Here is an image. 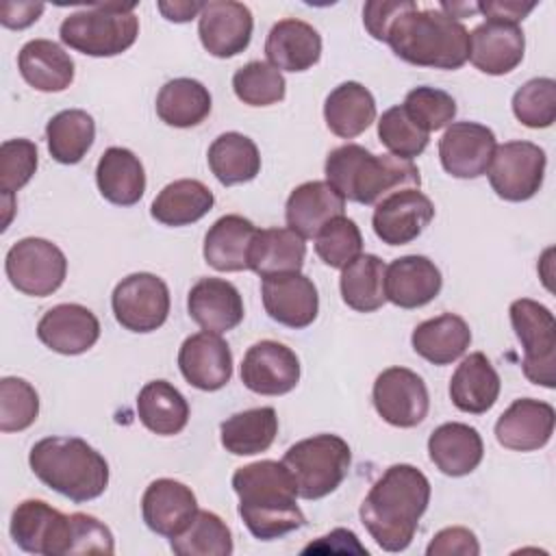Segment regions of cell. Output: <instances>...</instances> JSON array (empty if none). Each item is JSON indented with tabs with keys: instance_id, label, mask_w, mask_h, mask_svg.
Here are the masks:
<instances>
[{
	"instance_id": "cell-1",
	"label": "cell",
	"mask_w": 556,
	"mask_h": 556,
	"mask_svg": "<svg viewBox=\"0 0 556 556\" xmlns=\"http://www.w3.org/2000/svg\"><path fill=\"white\" fill-rule=\"evenodd\" d=\"M430 504V480L408 463L391 465L371 484L358 515L384 552H404L419 528V519Z\"/></svg>"
},
{
	"instance_id": "cell-2",
	"label": "cell",
	"mask_w": 556,
	"mask_h": 556,
	"mask_svg": "<svg viewBox=\"0 0 556 556\" xmlns=\"http://www.w3.org/2000/svg\"><path fill=\"white\" fill-rule=\"evenodd\" d=\"M239 517L258 541L280 539L304 526L295 482L282 460H256L232 473Z\"/></svg>"
},
{
	"instance_id": "cell-3",
	"label": "cell",
	"mask_w": 556,
	"mask_h": 556,
	"mask_svg": "<svg viewBox=\"0 0 556 556\" xmlns=\"http://www.w3.org/2000/svg\"><path fill=\"white\" fill-rule=\"evenodd\" d=\"M326 182L350 202L380 204L384 198L419 189L421 176L413 161L395 154H374L358 143L334 148L326 156Z\"/></svg>"
},
{
	"instance_id": "cell-4",
	"label": "cell",
	"mask_w": 556,
	"mask_h": 556,
	"mask_svg": "<svg viewBox=\"0 0 556 556\" xmlns=\"http://www.w3.org/2000/svg\"><path fill=\"white\" fill-rule=\"evenodd\" d=\"M387 43L417 67L458 70L469 61V30L441 9L415 4L391 24Z\"/></svg>"
},
{
	"instance_id": "cell-5",
	"label": "cell",
	"mask_w": 556,
	"mask_h": 556,
	"mask_svg": "<svg viewBox=\"0 0 556 556\" xmlns=\"http://www.w3.org/2000/svg\"><path fill=\"white\" fill-rule=\"evenodd\" d=\"M33 473L59 495L83 504L109 486V463L80 437L39 439L28 454Z\"/></svg>"
},
{
	"instance_id": "cell-6",
	"label": "cell",
	"mask_w": 556,
	"mask_h": 556,
	"mask_svg": "<svg viewBox=\"0 0 556 556\" xmlns=\"http://www.w3.org/2000/svg\"><path fill=\"white\" fill-rule=\"evenodd\" d=\"M137 2H100L70 13L61 26V41L87 56H117L139 35Z\"/></svg>"
},
{
	"instance_id": "cell-7",
	"label": "cell",
	"mask_w": 556,
	"mask_h": 556,
	"mask_svg": "<svg viewBox=\"0 0 556 556\" xmlns=\"http://www.w3.org/2000/svg\"><path fill=\"white\" fill-rule=\"evenodd\" d=\"M298 497L321 500L339 489L352 463L350 445L337 434H315L293 443L285 456Z\"/></svg>"
},
{
	"instance_id": "cell-8",
	"label": "cell",
	"mask_w": 556,
	"mask_h": 556,
	"mask_svg": "<svg viewBox=\"0 0 556 556\" xmlns=\"http://www.w3.org/2000/svg\"><path fill=\"white\" fill-rule=\"evenodd\" d=\"M513 330L523 348V376L539 387H556V319L554 313L530 298H519L508 308Z\"/></svg>"
},
{
	"instance_id": "cell-9",
	"label": "cell",
	"mask_w": 556,
	"mask_h": 556,
	"mask_svg": "<svg viewBox=\"0 0 556 556\" xmlns=\"http://www.w3.org/2000/svg\"><path fill=\"white\" fill-rule=\"evenodd\" d=\"M4 271L20 293L46 298L63 285L67 258L56 243L41 237H24L9 248Z\"/></svg>"
},
{
	"instance_id": "cell-10",
	"label": "cell",
	"mask_w": 556,
	"mask_h": 556,
	"mask_svg": "<svg viewBox=\"0 0 556 556\" xmlns=\"http://www.w3.org/2000/svg\"><path fill=\"white\" fill-rule=\"evenodd\" d=\"M547 156L532 141L500 143L489 163V182L506 202H526L543 187Z\"/></svg>"
},
{
	"instance_id": "cell-11",
	"label": "cell",
	"mask_w": 556,
	"mask_h": 556,
	"mask_svg": "<svg viewBox=\"0 0 556 556\" xmlns=\"http://www.w3.org/2000/svg\"><path fill=\"white\" fill-rule=\"evenodd\" d=\"M111 308L122 328L130 332H152L167 321L169 289L156 274H128L115 285Z\"/></svg>"
},
{
	"instance_id": "cell-12",
	"label": "cell",
	"mask_w": 556,
	"mask_h": 556,
	"mask_svg": "<svg viewBox=\"0 0 556 556\" xmlns=\"http://www.w3.org/2000/svg\"><path fill=\"white\" fill-rule=\"evenodd\" d=\"M9 532L13 543L28 554L70 556L72 517L43 500L20 502L11 513Z\"/></svg>"
},
{
	"instance_id": "cell-13",
	"label": "cell",
	"mask_w": 556,
	"mask_h": 556,
	"mask_svg": "<svg viewBox=\"0 0 556 556\" xmlns=\"http://www.w3.org/2000/svg\"><path fill=\"white\" fill-rule=\"evenodd\" d=\"M371 400L376 413L395 428L419 426L430 408L424 378L406 367H387L380 371L371 389Z\"/></svg>"
},
{
	"instance_id": "cell-14",
	"label": "cell",
	"mask_w": 556,
	"mask_h": 556,
	"mask_svg": "<svg viewBox=\"0 0 556 556\" xmlns=\"http://www.w3.org/2000/svg\"><path fill=\"white\" fill-rule=\"evenodd\" d=\"M495 148V132L489 126L452 122L439 139V159L450 176L471 180L486 174Z\"/></svg>"
},
{
	"instance_id": "cell-15",
	"label": "cell",
	"mask_w": 556,
	"mask_h": 556,
	"mask_svg": "<svg viewBox=\"0 0 556 556\" xmlns=\"http://www.w3.org/2000/svg\"><path fill=\"white\" fill-rule=\"evenodd\" d=\"M241 382L258 395H285L300 382V358L285 343L263 339L243 354Z\"/></svg>"
},
{
	"instance_id": "cell-16",
	"label": "cell",
	"mask_w": 556,
	"mask_h": 556,
	"mask_svg": "<svg viewBox=\"0 0 556 556\" xmlns=\"http://www.w3.org/2000/svg\"><path fill=\"white\" fill-rule=\"evenodd\" d=\"M252 11L243 2L211 0L198 15V35L204 50L217 59L243 52L252 39Z\"/></svg>"
},
{
	"instance_id": "cell-17",
	"label": "cell",
	"mask_w": 556,
	"mask_h": 556,
	"mask_svg": "<svg viewBox=\"0 0 556 556\" xmlns=\"http://www.w3.org/2000/svg\"><path fill=\"white\" fill-rule=\"evenodd\" d=\"M261 295L265 313L280 326L302 330L317 319V287L302 271L263 278Z\"/></svg>"
},
{
	"instance_id": "cell-18",
	"label": "cell",
	"mask_w": 556,
	"mask_h": 556,
	"mask_svg": "<svg viewBox=\"0 0 556 556\" xmlns=\"http://www.w3.org/2000/svg\"><path fill=\"white\" fill-rule=\"evenodd\" d=\"M434 219L432 200L419 189H406L376 204L371 226L387 245H406L415 241Z\"/></svg>"
},
{
	"instance_id": "cell-19",
	"label": "cell",
	"mask_w": 556,
	"mask_h": 556,
	"mask_svg": "<svg viewBox=\"0 0 556 556\" xmlns=\"http://www.w3.org/2000/svg\"><path fill=\"white\" fill-rule=\"evenodd\" d=\"M182 378L200 391H219L232 378V352L228 343L208 330L187 337L178 350Z\"/></svg>"
},
{
	"instance_id": "cell-20",
	"label": "cell",
	"mask_w": 556,
	"mask_h": 556,
	"mask_svg": "<svg viewBox=\"0 0 556 556\" xmlns=\"http://www.w3.org/2000/svg\"><path fill=\"white\" fill-rule=\"evenodd\" d=\"M554 421L556 413L552 404L534 397H521L497 417L495 439L506 450L534 452L549 443Z\"/></svg>"
},
{
	"instance_id": "cell-21",
	"label": "cell",
	"mask_w": 556,
	"mask_h": 556,
	"mask_svg": "<svg viewBox=\"0 0 556 556\" xmlns=\"http://www.w3.org/2000/svg\"><path fill=\"white\" fill-rule=\"evenodd\" d=\"M37 337L52 352L76 356L96 345L100 339V321L93 311L83 304H56L39 319Z\"/></svg>"
},
{
	"instance_id": "cell-22",
	"label": "cell",
	"mask_w": 556,
	"mask_h": 556,
	"mask_svg": "<svg viewBox=\"0 0 556 556\" xmlns=\"http://www.w3.org/2000/svg\"><path fill=\"white\" fill-rule=\"evenodd\" d=\"M195 513V493L174 478H156L143 491L141 515L154 534L174 539L191 523Z\"/></svg>"
},
{
	"instance_id": "cell-23",
	"label": "cell",
	"mask_w": 556,
	"mask_h": 556,
	"mask_svg": "<svg viewBox=\"0 0 556 556\" xmlns=\"http://www.w3.org/2000/svg\"><path fill=\"white\" fill-rule=\"evenodd\" d=\"M526 52V37L519 24L486 20L469 33V61L489 76L513 72Z\"/></svg>"
},
{
	"instance_id": "cell-24",
	"label": "cell",
	"mask_w": 556,
	"mask_h": 556,
	"mask_svg": "<svg viewBox=\"0 0 556 556\" xmlns=\"http://www.w3.org/2000/svg\"><path fill=\"white\" fill-rule=\"evenodd\" d=\"M443 287L441 269L421 254H406L387 265L384 293L400 308H419L432 302Z\"/></svg>"
},
{
	"instance_id": "cell-25",
	"label": "cell",
	"mask_w": 556,
	"mask_h": 556,
	"mask_svg": "<svg viewBox=\"0 0 556 556\" xmlns=\"http://www.w3.org/2000/svg\"><path fill=\"white\" fill-rule=\"evenodd\" d=\"M189 317L208 332L224 334L243 321L239 289L224 278H200L187 295Z\"/></svg>"
},
{
	"instance_id": "cell-26",
	"label": "cell",
	"mask_w": 556,
	"mask_h": 556,
	"mask_svg": "<svg viewBox=\"0 0 556 556\" xmlns=\"http://www.w3.org/2000/svg\"><path fill=\"white\" fill-rule=\"evenodd\" d=\"M345 200L326 182L308 180L298 185L285 204L287 228L302 239H315L317 232L334 217L343 215Z\"/></svg>"
},
{
	"instance_id": "cell-27",
	"label": "cell",
	"mask_w": 556,
	"mask_h": 556,
	"mask_svg": "<svg viewBox=\"0 0 556 556\" xmlns=\"http://www.w3.org/2000/svg\"><path fill=\"white\" fill-rule=\"evenodd\" d=\"M265 56L280 72H306L321 56V37L308 22L285 17L267 35Z\"/></svg>"
},
{
	"instance_id": "cell-28",
	"label": "cell",
	"mask_w": 556,
	"mask_h": 556,
	"mask_svg": "<svg viewBox=\"0 0 556 556\" xmlns=\"http://www.w3.org/2000/svg\"><path fill=\"white\" fill-rule=\"evenodd\" d=\"M428 456L441 473L460 478L482 463L484 443L473 426L447 421L428 437Z\"/></svg>"
},
{
	"instance_id": "cell-29",
	"label": "cell",
	"mask_w": 556,
	"mask_h": 556,
	"mask_svg": "<svg viewBox=\"0 0 556 556\" xmlns=\"http://www.w3.org/2000/svg\"><path fill=\"white\" fill-rule=\"evenodd\" d=\"M500 376L482 352H471L460 361L450 380L452 404L469 415H482L500 397Z\"/></svg>"
},
{
	"instance_id": "cell-30",
	"label": "cell",
	"mask_w": 556,
	"mask_h": 556,
	"mask_svg": "<svg viewBox=\"0 0 556 556\" xmlns=\"http://www.w3.org/2000/svg\"><path fill=\"white\" fill-rule=\"evenodd\" d=\"M96 185L106 202L132 206L143 198L146 169L132 150L113 146L102 152L96 165Z\"/></svg>"
},
{
	"instance_id": "cell-31",
	"label": "cell",
	"mask_w": 556,
	"mask_h": 556,
	"mask_svg": "<svg viewBox=\"0 0 556 556\" xmlns=\"http://www.w3.org/2000/svg\"><path fill=\"white\" fill-rule=\"evenodd\" d=\"M17 70L22 78L37 91L56 93L72 85L74 61L50 39H30L17 54Z\"/></svg>"
},
{
	"instance_id": "cell-32",
	"label": "cell",
	"mask_w": 556,
	"mask_h": 556,
	"mask_svg": "<svg viewBox=\"0 0 556 556\" xmlns=\"http://www.w3.org/2000/svg\"><path fill=\"white\" fill-rule=\"evenodd\" d=\"M306 258L304 239L291 228H263L256 230L248 250V269L261 278L295 274Z\"/></svg>"
},
{
	"instance_id": "cell-33",
	"label": "cell",
	"mask_w": 556,
	"mask_h": 556,
	"mask_svg": "<svg viewBox=\"0 0 556 556\" xmlns=\"http://www.w3.org/2000/svg\"><path fill=\"white\" fill-rule=\"evenodd\" d=\"M410 343L413 350L428 363L450 365L467 352L471 343V330L460 315L443 313L417 324L410 334Z\"/></svg>"
},
{
	"instance_id": "cell-34",
	"label": "cell",
	"mask_w": 556,
	"mask_h": 556,
	"mask_svg": "<svg viewBox=\"0 0 556 556\" xmlns=\"http://www.w3.org/2000/svg\"><path fill=\"white\" fill-rule=\"evenodd\" d=\"M324 119L332 135L354 139L374 124L376 100L365 85L356 80L341 83L326 96Z\"/></svg>"
},
{
	"instance_id": "cell-35",
	"label": "cell",
	"mask_w": 556,
	"mask_h": 556,
	"mask_svg": "<svg viewBox=\"0 0 556 556\" xmlns=\"http://www.w3.org/2000/svg\"><path fill=\"white\" fill-rule=\"evenodd\" d=\"M256 230L258 228L243 215L230 213L219 217L204 237V261L217 271L248 269V250Z\"/></svg>"
},
{
	"instance_id": "cell-36",
	"label": "cell",
	"mask_w": 556,
	"mask_h": 556,
	"mask_svg": "<svg viewBox=\"0 0 556 556\" xmlns=\"http://www.w3.org/2000/svg\"><path fill=\"white\" fill-rule=\"evenodd\" d=\"M213 204L215 195L204 182L195 178H180L159 191L152 200L150 215L163 226H189L202 219Z\"/></svg>"
},
{
	"instance_id": "cell-37",
	"label": "cell",
	"mask_w": 556,
	"mask_h": 556,
	"mask_svg": "<svg viewBox=\"0 0 556 556\" xmlns=\"http://www.w3.org/2000/svg\"><path fill=\"white\" fill-rule=\"evenodd\" d=\"M137 415L150 432L174 437L189 421V404L172 382L150 380L137 395Z\"/></svg>"
},
{
	"instance_id": "cell-38",
	"label": "cell",
	"mask_w": 556,
	"mask_h": 556,
	"mask_svg": "<svg viewBox=\"0 0 556 556\" xmlns=\"http://www.w3.org/2000/svg\"><path fill=\"white\" fill-rule=\"evenodd\" d=\"M278 434V415L271 406L248 408L230 415L219 426V439L226 452L235 456H254L267 452Z\"/></svg>"
},
{
	"instance_id": "cell-39",
	"label": "cell",
	"mask_w": 556,
	"mask_h": 556,
	"mask_svg": "<svg viewBox=\"0 0 556 556\" xmlns=\"http://www.w3.org/2000/svg\"><path fill=\"white\" fill-rule=\"evenodd\" d=\"M208 167L213 176L224 185H241L256 178L261 172V154L256 143L241 132H222L208 146Z\"/></svg>"
},
{
	"instance_id": "cell-40",
	"label": "cell",
	"mask_w": 556,
	"mask_h": 556,
	"mask_svg": "<svg viewBox=\"0 0 556 556\" xmlns=\"http://www.w3.org/2000/svg\"><path fill=\"white\" fill-rule=\"evenodd\" d=\"M211 113V93L195 78L167 80L156 96V115L174 128L202 124Z\"/></svg>"
},
{
	"instance_id": "cell-41",
	"label": "cell",
	"mask_w": 556,
	"mask_h": 556,
	"mask_svg": "<svg viewBox=\"0 0 556 556\" xmlns=\"http://www.w3.org/2000/svg\"><path fill=\"white\" fill-rule=\"evenodd\" d=\"M96 139V122L83 109H65L46 124L50 156L61 165H76L85 159Z\"/></svg>"
},
{
	"instance_id": "cell-42",
	"label": "cell",
	"mask_w": 556,
	"mask_h": 556,
	"mask_svg": "<svg viewBox=\"0 0 556 556\" xmlns=\"http://www.w3.org/2000/svg\"><path fill=\"white\" fill-rule=\"evenodd\" d=\"M387 265L376 254H361L341 269L339 289L343 302L358 313H374L387 302L384 293Z\"/></svg>"
},
{
	"instance_id": "cell-43",
	"label": "cell",
	"mask_w": 556,
	"mask_h": 556,
	"mask_svg": "<svg viewBox=\"0 0 556 556\" xmlns=\"http://www.w3.org/2000/svg\"><path fill=\"white\" fill-rule=\"evenodd\" d=\"M169 547L178 556H230L232 532L219 515L198 510L191 523L169 539Z\"/></svg>"
},
{
	"instance_id": "cell-44",
	"label": "cell",
	"mask_w": 556,
	"mask_h": 556,
	"mask_svg": "<svg viewBox=\"0 0 556 556\" xmlns=\"http://www.w3.org/2000/svg\"><path fill=\"white\" fill-rule=\"evenodd\" d=\"M232 91L248 106H269L285 98L287 83L274 65L250 61L232 74Z\"/></svg>"
},
{
	"instance_id": "cell-45",
	"label": "cell",
	"mask_w": 556,
	"mask_h": 556,
	"mask_svg": "<svg viewBox=\"0 0 556 556\" xmlns=\"http://www.w3.org/2000/svg\"><path fill=\"white\" fill-rule=\"evenodd\" d=\"M315 252L324 265L343 269L363 254V235L354 219L339 215L330 219L315 237Z\"/></svg>"
},
{
	"instance_id": "cell-46",
	"label": "cell",
	"mask_w": 556,
	"mask_h": 556,
	"mask_svg": "<svg viewBox=\"0 0 556 556\" xmlns=\"http://www.w3.org/2000/svg\"><path fill=\"white\" fill-rule=\"evenodd\" d=\"M39 417V395L30 382L17 376L0 380V430L22 432Z\"/></svg>"
},
{
	"instance_id": "cell-47",
	"label": "cell",
	"mask_w": 556,
	"mask_h": 556,
	"mask_svg": "<svg viewBox=\"0 0 556 556\" xmlns=\"http://www.w3.org/2000/svg\"><path fill=\"white\" fill-rule=\"evenodd\" d=\"M378 139L389 150V154L413 161L426 150L430 135L406 115L402 104H395L380 115Z\"/></svg>"
},
{
	"instance_id": "cell-48",
	"label": "cell",
	"mask_w": 556,
	"mask_h": 556,
	"mask_svg": "<svg viewBox=\"0 0 556 556\" xmlns=\"http://www.w3.org/2000/svg\"><path fill=\"white\" fill-rule=\"evenodd\" d=\"M513 113L528 128H549L556 119V80L541 76L523 83L513 96Z\"/></svg>"
},
{
	"instance_id": "cell-49",
	"label": "cell",
	"mask_w": 556,
	"mask_h": 556,
	"mask_svg": "<svg viewBox=\"0 0 556 556\" xmlns=\"http://www.w3.org/2000/svg\"><path fill=\"white\" fill-rule=\"evenodd\" d=\"M402 106L406 115L428 135L432 130H441L450 126L452 119L456 117V100L447 91L428 87V85L410 89Z\"/></svg>"
},
{
	"instance_id": "cell-50",
	"label": "cell",
	"mask_w": 556,
	"mask_h": 556,
	"mask_svg": "<svg viewBox=\"0 0 556 556\" xmlns=\"http://www.w3.org/2000/svg\"><path fill=\"white\" fill-rule=\"evenodd\" d=\"M37 172V146L30 139H7L0 146V191L13 198Z\"/></svg>"
},
{
	"instance_id": "cell-51",
	"label": "cell",
	"mask_w": 556,
	"mask_h": 556,
	"mask_svg": "<svg viewBox=\"0 0 556 556\" xmlns=\"http://www.w3.org/2000/svg\"><path fill=\"white\" fill-rule=\"evenodd\" d=\"M70 556L78 554H113L115 541L109 526L87 513H72Z\"/></svg>"
},
{
	"instance_id": "cell-52",
	"label": "cell",
	"mask_w": 556,
	"mask_h": 556,
	"mask_svg": "<svg viewBox=\"0 0 556 556\" xmlns=\"http://www.w3.org/2000/svg\"><path fill=\"white\" fill-rule=\"evenodd\" d=\"M415 4L413 0H369L363 7V24L374 39L387 41L391 24Z\"/></svg>"
},
{
	"instance_id": "cell-53",
	"label": "cell",
	"mask_w": 556,
	"mask_h": 556,
	"mask_svg": "<svg viewBox=\"0 0 556 556\" xmlns=\"http://www.w3.org/2000/svg\"><path fill=\"white\" fill-rule=\"evenodd\" d=\"M480 543L469 528L450 526L439 530L426 547V556H478Z\"/></svg>"
},
{
	"instance_id": "cell-54",
	"label": "cell",
	"mask_w": 556,
	"mask_h": 556,
	"mask_svg": "<svg viewBox=\"0 0 556 556\" xmlns=\"http://www.w3.org/2000/svg\"><path fill=\"white\" fill-rule=\"evenodd\" d=\"M311 552H317V554H365V556L369 554L367 547L358 543V536L345 528H334L330 534L319 536L315 543H311L302 549V554H311Z\"/></svg>"
},
{
	"instance_id": "cell-55",
	"label": "cell",
	"mask_w": 556,
	"mask_h": 556,
	"mask_svg": "<svg viewBox=\"0 0 556 556\" xmlns=\"http://www.w3.org/2000/svg\"><path fill=\"white\" fill-rule=\"evenodd\" d=\"M536 9V2H519V0H486L478 2V11L486 20L519 24Z\"/></svg>"
},
{
	"instance_id": "cell-56",
	"label": "cell",
	"mask_w": 556,
	"mask_h": 556,
	"mask_svg": "<svg viewBox=\"0 0 556 556\" xmlns=\"http://www.w3.org/2000/svg\"><path fill=\"white\" fill-rule=\"evenodd\" d=\"M41 2H2L0 4V24L11 30H22L35 24L43 13Z\"/></svg>"
},
{
	"instance_id": "cell-57",
	"label": "cell",
	"mask_w": 556,
	"mask_h": 556,
	"mask_svg": "<svg viewBox=\"0 0 556 556\" xmlns=\"http://www.w3.org/2000/svg\"><path fill=\"white\" fill-rule=\"evenodd\" d=\"M159 11L163 13L165 20L169 22H189L193 17L200 15V11L204 9V2H189V0H174V2H159L156 4Z\"/></svg>"
}]
</instances>
